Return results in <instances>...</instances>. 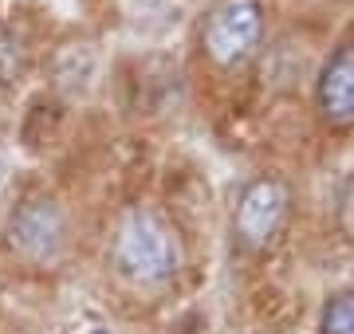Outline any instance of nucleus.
<instances>
[{
  "mask_svg": "<svg viewBox=\"0 0 354 334\" xmlns=\"http://www.w3.org/2000/svg\"><path fill=\"white\" fill-rule=\"evenodd\" d=\"M114 264L134 283H162L177 271L181 252H177L174 232L165 228L162 220L153 217V213H146V208H134L122 220V228H118Z\"/></svg>",
  "mask_w": 354,
  "mask_h": 334,
  "instance_id": "f257e3e1",
  "label": "nucleus"
},
{
  "mask_svg": "<svg viewBox=\"0 0 354 334\" xmlns=\"http://www.w3.org/2000/svg\"><path fill=\"white\" fill-rule=\"evenodd\" d=\"M264 36V8L260 0H216L205 16V55L216 67H244Z\"/></svg>",
  "mask_w": 354,
  "mask_h": 334,
  "instance_id": "f03ea898",
  "label": "nucleus"
},
{
  "mask_svg": "<svg viewBox=\"0 0 354 334\" xmlns=\"http://www.w3.org/2000/svg\"><path fill=\"white\" fill-rule=\"evenodd\" d=\"M291 213V193L279 177H256L248 189L236 201V217H232V228H236V240L252 252H264V248L276 244V236L283 232Z\"/></svg>",
  "mask_w": 354,
  "mask_h": 334,
  "instance_id": "7ed1b4c3",
  "label": "nucleus"
},
{
  "mask_svg": "<svg viewBox=\"0 0 354 334\" xmlns=\"http://www.w3.org/2000/svg\"><path fill=\"white\" fill-rule=\"evenodd\" d=\"M64 240H67V220L55 201L28 197V201H20L12 208V217H8V244L24 259L48 264V259L59 256Z\"/></svg>",
  "mask_w": 354,
  "mask_h": 334,
  "instance_id": "20e7f679",
  "label": "nucleus"
},
{
  "mask_svg": "<svg viewBox=\"0 0 354 334\" xmlns=\"http://www.w3.org/2000/svg\"><path fill=\"white\" fill-rule=\"evenodd\" d=\"M315 103L330 126H354V43H342L323 63L315 83Z\"/></svg>",
  "mask_w": 354,
  "mask_h": 334,
  "instance_id": "39448f33",
  "label": "nucleus"
},
{
  "mask_svg": "<svg viewBox=\"0 0 354 334\" xmlns=\"http://www.w3.org/2000/svg\"><path fill=\"white\" fill-rule=\"evenodd\" d=\"M28 71V59H24V43L16 32L0 28V90H12Z\"/></svg>",
  "mask_w": 354,
  "mask_h": 334,
  "instance_id": "423d86ee",
  "label": "nucleus"
},
{
  "mask_svg": "<svg viewBox=\"0 0 354 334\" xmlns=\"http://www.w3.org/2000/svg\"><path fill=\"white\" fill-rule=\"evenodd\" d=\"M319 331L323 334H354V291H339V295L327 299Z\"/></svg>",
  "mask_w": 354,
  "mask_h": 334,
  "instance_id": "0eeeda50",
  "label": "nucleus"
},
{
  "mask_svg": "<svg viewBox=\"0 0 354 334\" xmlns=\"http://www.w3.org/2000/svg\"><path fill=\"white\" fill-rule=\"evenodd\" d=\"M0 181H4V161H0Z\"/></svg>",
  "mask_w": 354,
  "mask_h": 334,
  "instance_id": "6e6552de",
  "label": "nucleus"
}]
</instances>
